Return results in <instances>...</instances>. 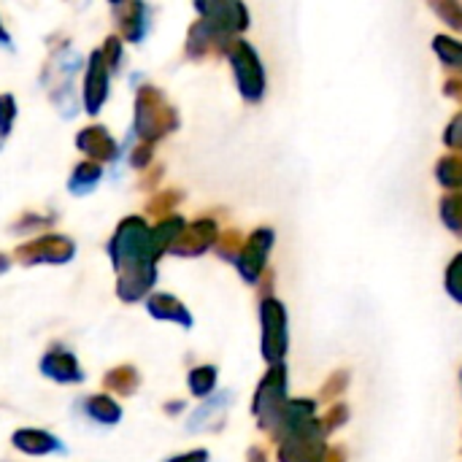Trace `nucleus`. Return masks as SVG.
<instances>
[{
  "instance_id": "nucleus-1",
  "label": "nucleus",
  "mask_w": 462,
  "mask_h": 462,
  "mask_svg": "<svg viewBox=\"0 0 462 462\" xmlns=\"http://www.w3.org/2000/svg\"><path fill=\"white\" fill-rule=\"evenodd\" d=\"M287 403H290L287 401V368H284V363L282 365H271V371L260 382L254 403H252V411H254L260 428L276 436Z\"/></svg>"
},
{
  "instance_id": "nucleus-2",
  "label": "nucleus",
  "mask_w": 462,
  "mask_h": 462,
  "mask_svg": "<svg viewBox=\"0 0 462 462\" xmlns=\"http://www.w3.org/2000/svg\"><path fill=\"white\" fill-rule=\"evenodd\" d=\"M179 125L176 111L162 100V95L152 87H143L135 103V133L146 141H154L171 133Z\"/></svg>"
},
{
  "instance_id": "nucleus-3",
  "label": "nucleus",
  "mask_w": 462,
  "mask_h": 462,
  "mask_svg": "<svg viewBox=\"0 0 462 462\" xmlns=\"http://www.w3.org/2000/svg\"><path fill=\"white\" fill-rule=\"evenodd\" d=\"M230 62H233V73L238 81V89L246 100L257 103L265 95V68L257 57V51L246 43V41H233L230 43Z\"/></svg>"
},
{
  "instance_id": "nucleus-4",
  "label": "nucleus",
  "mask_w": 462,
  "mask_h": 462,
  "mask_svg": "<svg viewBox=\"0 0 462 462\" xmlns=\"http://www.w3.org/2000/svg\"><path fill=\"white\" fill-rule=\"evenodd\" d=\"M263 322V357L271 365H282L287 355V311L276 298H265L260 303Z\"/></svg>"
},
{
  "instance_id": "nucleus-5",
  "label": "nucleus",
  "mask_w": 462,
  "mask_h": 462,
  "mask_svg": "<svg viewBox=\"0 0 462 462\" xmlns=\"http://www.w3.org/2000/svg\"><path fill=\"white\" fill-rule=\"evenodd\" d=\"M271 246H273V230H268V227L254 230V233L244 241V249H241L236 265H238V273H241L249 284H254V282L260 279V273L265 271V260H268Z\"/></svg>"
},
{
  "instance_id": "nucleus-6",
  "label": "nucleus",
  "mask_w": 462,
  "mask_h": 462,
  "mask_svg": "<svg viewBox=\"0 0 462 462\" xmlns=\"http://www.w3.org/2000/svg\"><path fill=\"white\" fill-rule=\"evenodd\" d=\"M206 22L219 27L222 32L233 35L249 27V11L241 3H198L195 5Z\"/></svg>"
},
{
  "instance_id": "nucleus-7",
  "label": "nucleus",
  "mask_w": 462,
  "mask_h": 462,
  "mask_svg": "<svg viewBox=\"0 0 462 462\" xmlns=\"http://www.w3.org/2000/svg\"><path fill=\"white\" fill-rule=\"evenodd\" d=\"M108 97V65L103 62L100 51H92L89 65H87V79H84V106L89 114H97L100 106Z\"/></svg>"
},
{
  "instance_id": "nucleus-8",
  "label": "nucleus",
  "mask_w": 462,
  "mask_h": 462,
  "mask_svg": "<svg viewBox=\"0 0 462 462\" xmlns=\"http://www.w3.org/2000/svg\"><path fill=\"white\" fill-rule=\"evenodd\" d=\"M73 244L62 236H46L32 244H27L19 254L27 263H68L73 257Z\"/></svg>"
},
{
  "instance_id": "nucleus-9",
  "label": "nucleus",
  "mask_w": 462,
  "mask_h": 462,
  "mask_svg": "<svg viewBox=\"0 0 462 462\" xmlns=\"http://www.w3.org/2000/svg\"><path fill=\"white\" fill-rule=\"evenodd\" d=\"M214 241H217V225L211 222V219H200V222H195L192 227H184V233H181V238L173 244V254H184V257H189V254H203L208 246H214Z\"/></svg>"
},
{
  "instance_id": "nucleus-10",
  "label": "nucleus",
  "mask_w": 462,
  "mask_h": 462,
  "mask_svg": "<svg viewBox=\"0 0 462 462\" xmlns=\"http://www.w3.org/2000/svg\"><path fill=\"white\" fill-rule=\"evenodd\" d=\"M41 371H43L49 379L62 382V384H68V382H81V379H84V374H81L76 357H73L70 352H62V349L49 352V355L41 360Z\"/></svg>"
},
{
  "instance_id": "nucleus-11",
  "label": "nucleus",
  "mask_w": 462,
  "mask_h": 462,
  "mask_svg": "<svg viewBox=\"0 0 462 462\" xmlns=\"http://www.w3.org/2000/svg\"><path fill=\"white\" fill-rule=\"evenodd\" d=\"M11 444H14L19 452L32 455V457L49 455V452H62V449H65L62 441H57V439H54L51 433H46V430H16L14 439H11Z\"/></svg>"
},
{
  "instance_id": "nucleus-12",
  "label": "nucleus",
  "mask_w": 462,
  "mask_h": 462,
  "mask_svg": "<svg viewBox=\"0 0 462 462\" xmlns=\"http://www.w3.org/2000/svg\"><path fill=\"white\" fill-rule=\"evenodd\" d=\"M76 143L92 160H114L116 157V143H114V138L103 127H87V130H81L79 138H76Z\"/></svg>"
},
{
  "instance_id": "nucleus-13",
  "label": "nucleus",
  "mask_w": 462,
  "mask_h": 462,
  "mask_svg": "<svg viewBox=\"0 0 462 462\" xmlns=\"http://www.w3.org/2000/svg\"><path fill=\"white\" fill-rule=\"evenodd\" d=\"M146 309L154 319H171V322H179L181 328H192V314L173 295H152Z\"/></svg>"
},
{
  "instance_id": "nucleus-14",
  "label": "nucleus",
  "mask_w": 462,
  "mask_h": 462,
  "mask_svg": "<svg viewBox=\"0 0 462 462\" xmlns=\"http://www.w3.org/2000/svg\"><path fill=\"white\" fill-rule=\"evenodd\" d=\"M184 219L181 217H171V219H162L154 230H152V246H154V254L160 257L162 252H171L173 244L181 238L184 233Z\"/></svg>"
},
{
  "instance_id": "nucleus-15",
  "label": "nucleus",
  "mask_w": 462,
  "mask_h": 462,
  "mask_svg": "<svg viewBox=\"0 0 462 462\" xmlns=\"http://www.w3.org/2000/svg\"><path fill=\"white\" fill-rule=\"evenodd\" d=\"M84 411H87L95 422H100V425H114V422H119V417H122L119 406H116L108 395H95V398H89V401L84 403Z\"/></svg>"
},
{
  "instance_id": "nucleus-16",
  "label": "nucleus",
  "mask_w": 462,
  "mask_h": 462,
  "mask_svg": "<svg viewBox=\"0 0 462 462\" xmlns=\"http://www.w3.org/2000/svg\"><path fill=\"white\" fill-rule=\"evenodd\" d=\"M436 179L447 189H462V154H447L436 165Z\"/></svg>"
},
{
  "instance_id": "nucleus-17",
  "label": "nucleus",
  "mask_w": 462,
  "mask_h": 462,
  "mask_svg": "<svg viewBox=\"0 0 462 462\" xmlns=\"http://www.w3.org/2000/svg\"><path fill=\"white\" fill-rule=\"evenodd\" d=\"M433 49L439 54V60L447 65V68H455V70H462V43L449 38V35H436L433 38Z\"/></svg>"
},
{
  "instance_id": "nucleus-18",
  "label": "nucleus",
  "mask_w": 462,
  "mask_h": 462,
  "mask_svg": "<svg viewBox=\"0 0 462 462\" xmlns=\"http://www.w3.org/2000/svg\"><path fill=\"white\" fill-rule=\"evenodd\" d=\"M146 5L135 3V5H127V16L122 19V30L127 35V41H141L146 35Z\"/></svg>"
},
{
  "instance_id": "nucleus-19",
  "label": "nucleus",
  "mask_w": 462,
  "mask_h": 462,
  "mask_svg": "<svg viewBox=\"0 0 462 462\" xmlns=\"http://www.w3.org/2000/svg\"><path fill=\"white\" fill-rule=\"evenodd\" d=\"M187 382H189L192 395L208 398V395L214 393V387H217V368H214V365H200V368H195V371L189 374Z\"/></svg>"
},
{
  "instance_id": "nucleus-20",
  "label": "nucleus",
  "mask_w": 462,
  "mask_h": 462,
  "mask_svg": "<svg viewBox=\"0 0 462 462\" xmlns=\"http://www.w3.org/2000/svg\"><path fill=\"white\" fill-rule=\"evenodd\" d=\"M441 219L452 233L462 236V192H452L441 200Z\"/></svg>"
},
{
  "instance_id": "nucleus-21",
  "label": "nucleus",
  "mask_w": 462,
  "mask_h": 462,
  "mask_svg": "<svg viewBox=\"0 0 462 462\" xmlns=\"http://www.w3.org/2000/svg\"><path fill=\"white\" fill-rule=\"evenodd\" d=\"M100 176H103V171H100L97 162H81V165L76 168L73 179H70V189H73V192H89V189L100 181Z\"/></svg>"
},
{
  "instance_id": "nucleus-22",
  "label": "nucleus",
  "mask_w": 462,
  "mask_h": 462,
  "mask_svg": "<svg viewBox=\"0 0 462 462\" xmlns=\"http://www.w3.org/2000/svg\"><path fill=\"white\" fill-rule=\"evenodd\" d=\"M227 401H230V395H217V398H211L200 411H195V417L189 420V430H195V428H200V425H206L214 414H219L225 406H227Z\"/></svg>"
},
{
  "instance_id": "nucleus-23",
  "label": "nucleus",
  "mask_w": 462,
  "mask_h": 462,
  "mask_svg": "<svg viewBox=\"0 0 462 462\" xmlns=\"http://www.w3.org/2000/svg\"><path fill=\"white\" fill-rule=\"evenodd\" d=\"M447 292L462 303V254H457L447 268Z\"/></svg>"
},
{
  "instance_id": "nucleus-24",
  "label": "nucleus",
  "mask_w": 462,
  "mask_h": 462,
  "mask_svg": "<svg viewBox=\"0 0 462 462\" xmlns=\"http://www.w3.org/2000/svg\"><path fill=\"white\" fill-rule=\"evenodd\" d=\"M433 11H439V14H441V19H444L447 24H452L455 30H460L462 32V5L460 3H441V5H433Z\"/></svg>"
},
{
  "instance_id": "nucleus-25",
  "label": "nucleus",
  "mask_w": 462,
  "mask_h": 462,
  "mask_svg": "<svg viewBox=\"0 0 462 462\" xmlns=\"http://www.w3.org/2000/svg\"><path fill=\"white\" fill-rule=\"evenodd\" d=\"M444 143L449 149H455V154H462V111L449 122V127L444 133Z\"/></svg>"
},
{
  "instance_id": "nucleus-26",
  "label": "nucleus",
  "mask_w": 462,
  "mask_h": 462,
  "mask_svg": "<svg viewBox=\"0 0 462 462\" xmlns=\"http://www.w3.org/2000/svg\"><path fill=\"white\" fill-rule=\"evenodd\" d=\"M14 116H16L14 97H11V95H0V135H8Z\"/></svg>"
},
{
  "instance_id": "nucleus-27",
  "label": "nucleus",
  "mask_w": 462,
  "mask_h": 462,
  "mask_svg": "<svg viewBox=\"0 0 462 462\" xmlns=\"http://www.w3.org/2000/svg\"><path fill=\"white\" fill-rule=\"evenodd\" d=\"M100 54H103V62H106L108 68H119V54H122V43H119L116 38H108Z\"/></svg>"
},
{
  "instance_id": "nucleus-28",
  "label": "nucleus",
  "mask_w": 462,
  "mask_h": 462,
  "mask_svg": "<svg viewBox=\"0 0 462 462\" xmlns=\"http://www.w3.org/2000/svg\"><path fill=\"white\" fill-rule=\"evenodd\" d=\"M119 382V387H122V393H133V387H135V382H138V376L133 374V371H127V368H122V371H116L114 376H108V384H116Z\"/></svg>"
},
{
  "instance_id": "nucleus-29",
  "label": "nucleus",
  "mask_w": 462,
  "mask_h": 462,
  "mask_svg": "<svg viewBox=\"0 0 462 462\" xmlns=\"http://www.w3.org/2000/svg\"><path fill=\"white\" fill-rule=\"evenodd\" d=\"M346 406H336V409H330V414H328V420L322 422V428H325V433H330V428L336 430L338 425H344L346 422Z\"/></svg>"
},
{
  "instance_id": "nucleus-30",
  "label": "nucleus",
  "mask_w": 462,
  "mask_h": 462,
  "mask_svg": "<svg viewBox=\"0 0 462 462\" xmlns=\"http://www.w3.org/2000/svg\"><path fill=\"white\" fill-rule=\"evenodd\" d=\"M168 462H208V452L198 449V452H189V455H179V457H173V460H168Z\"/></svg>"
},
{
  "instance_id": "nucleus-31",
  "label": "nucleus",
  "mask_w": 462,
  "mask_h": 462,
  "mask_svg": "<svg viewBox=\"0 0 462 462\" xmlns=\"http://www.w3.org/2000/svg\"><path fill=\"white\" fill-rule=\"evenodd\" d=\"M135 152H138V154H133V165H135V168H141L152 154H149V149H135Z\"/></svg>"
},
{
  "instance_id": "nucleus-32",
  "label": "nucleus",
  "mask_w": 462,
  "mask_h": 462,
  "mask_svg": "<svg viewBox=\"0 0 462 462\" xmlns=\"http://www.w3.org/2000/svg\"><path fill=\"white\" fill-rule=\"evenodd\" d=\"M0 43H3V46H11V35L3 30V24H0Z\"/></svg>"
},
{
  "instance_id": "nucleus-33",
  "label": "nucleus",
  "mask_w": 462,
  "mask_h": 462,
  "mask_svg": "<svg viewBox=\"0 0 462 462\" xmlns=\"http://www.w3.org/2000/svg\"><path fill=\"white\" fill-rule=\"evenodd\" d=\"M252 462H265V460H263V455H260V452H257V449H254V452H252Z\"/></svg>"
},
{
  "instance_id": "nucleus-34",
  "label": "nucleus",
  "mask_w": 462,
  "mask_h": 462,
  "mask_svg": "<svg viewBox=\"0 0 462 462\" xmlns=\"http://www.w3.org/2000/svg\"><path fill=\"white\" fill-rule=\"evenodd\" d=\"M328 455V452H325ZM325 455H319V457H309V460H303V462H325Z\"/></svg>"
}]
</instances>
